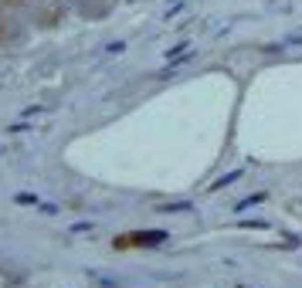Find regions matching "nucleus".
<instances>
[{
  "label": "nucleus",
  "mask_w": 302,
  "mask_h": 288,
  "mask_svg": "<svg viewBox=\"0 0 302 288\" xmlns=\"http://www.w3.org/2000/svg\"><path fill=\"white\" fill-rule=\"evenodd\" d=\"M238 176H241V170H234V173H227V176H221V180L214 183V190H217V187H227V183H231V180H238Z\"/></svg>",
  "instance_id": "f257e3e1"
},
{
  "label": "nucleus",
  "mask_w": 302,
  "mask_h": 288,
  "mask_svg": "<svg viewBox=\"0 0 302 288\" xmlns=\"http://www.w3.org/2000/svg\"><path fill=\"white\" fill-rule=\"evenodd\" d=\"M122 51H126V44H122V41H115V44H109V55H122Z\"/></svg>",
  "instance_id": "f03ea898"
}]
</instances>
